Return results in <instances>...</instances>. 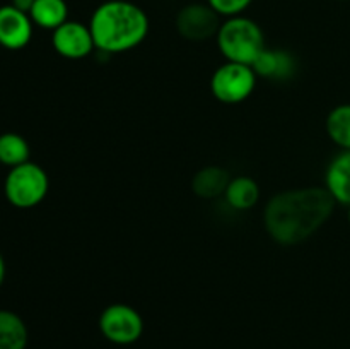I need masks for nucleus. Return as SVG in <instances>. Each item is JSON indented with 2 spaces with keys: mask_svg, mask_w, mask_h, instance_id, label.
<instances>
[{
  "mask_svg": "<svg viewBox=\"0 0 350 349\" xmlns=\"http://www.w3.org/2000/svg\"><path fill=\"white\" fill-rule=\"evenodd\" d=\"M335 205L337 202L325 187L291 188L269 198L263 226L279 245H299L332 218Z\"/></svg>",
  "mask_w": 350,
  "mask_h": 349,
  "instance_id": "1",
  "label": "nucleus"
},
{
  "mask_svg": "<svg viewBox=\"0 0 350 349\" xmlns=\"http://www.w3.org/2000/svg\"><path fill=\"white\" fill-rule=\"evenodd\" d=\"M96 50L115 55L137 48L149 33L146 10L129 0H106L96 7L91 21Z\"/></svg>",
  "mask_w": 350,
  "mask_h": 349,
  "instance_id": "2",
  "label": "nucleus"
},
{
  "mask_svg": "<svg viewBox=\"0 0 350 349\" xmlns=\"http://www.w3.org/2000/svg\"><path fill=\"white\" fill-rule=\"evenodd\" d=\"M215 40L222 57L236 64L253 65V62L267 48L262 27L243 14L222 21Z\"/></svg>",
  "mask_w": 350,
  "mask_h": 349,
  "instance_id": "3",
  "label": "nucleus"
},
{
  "mask_svg": "<svg viewBox=\"0 0 350 349\" xmlns=\"http://www.w3.org/2000/svg\"><path fill=\"white\" fill-rule=\"evenodd\" d=\"M48 187H50V180H48L46 171L40 164L27 161L19 166L10 168L3 190H5L7 201L14 207L31 209L43 202L48 194Z\"/></svg>",
  "mask_w": 350,
  "mask_h": 349,
  "instance_id": "4",
  "label": "nucleus"
},
{
  "mask_svg": "<svg viewBox=\"0 0 350 349\" xmlns=\"http://www.w3.org/2000/svg\"><path fill=\"white\" fill-rule=\"evenodd\" d=\"M256 77L252 65L226 62L215 68L211 77V92L215 99L226 105H236L252 96L255 91Z\"/></svg>",
  "mask_w": 350,
  "mask_h": 349,
  "instance_id": "5",
  "label": "nucleus"
},
{
  "mask_svg": "<svg viewBox=\"0 0 350 349\" xmlns=\"http://www.w3.org/2000/svg\"><path fill=\"white\" fill-rule=\"evenodd\" d=\"M99 331L113 344H133L142 335L144 320L130 305L113 303L103 310L99 317Z\"/></svg>",
  "mask_w": 350,
  "mask_h": 349,
  "instance_id": "6",
  "label": "nucleus"
},
{
  "mask_svg": "<svg viewBox=\"0 0 350 349\" xmlns=\"http://www.w3.org/2000/svg\"><path fill=\"white\" fill-rule=\"evenodd\" d=\"M176 31L181 38L188 41H207L217 36L221 27V16L208 3H187L176 14Z\"/></svg>",
  "mask_w": 350,
  "mask_h": 349,
  "instance_id": "7",
  "label": "nucleus"
},
{
  "mask_svg": "<svg viewBox=\"0 0 350 349\" xmlns=\"http://www.w3.org/2000/svg\"><path fill=\"white\" fill-rule=\"evenodd\" d=\"M51 44L60 57L68 60H81L94 51V40L89 24L67 21L53 31Z\"/></svg>",
  "mask_w": 350,
  "mask_h": 349,
  "instance_id": "8",
  "label": "nucleus"
},
{
  "mask_svg": "<svg viewBox=\"0 0 350 349\" xmlns=\"http://www.w3.org/2000/svg\"><path fill=\"white\" fill-rule=\"evenodd\" d=\"M33 36L29 14L16 9L12 3L0 7V44L7 50H21Z\"/></svg>",
  "mask_w": 350,
  "mask_h": 349,
  "instance_id": "9",
  "label": "nucleus"
},
{
  "mask_svg": "<svg viewBox=\"0 0 350 349\" xmlns=\"http://www.w3.org/2000/svg\"><path fill=\"white\" fill-rule=\"evenodd\" d=\"M325 188L337 204L350 205V151H342L330 161L325 173Z\"/></svg>",
  "mask_w": 350,
  "mask_h": 349,
  "instance_id": "10",
  "label": "nucleus"
},
{
  "mask_svg": "<svg viewBox=\"0 0 350 349\" xmlns=\"http://www.w3.org/2000/svg\"><path fill=\"white\" fill-rule=\"evenodd\" d=\"M231 173L222 166H205L195 173L191 180V190L200 198L221 197L228 190Z\"/></svg>",
  "mask_w": 350,
  "mask_h": 349,
  "instance_id": "11",
  "label": "nucleus"
},
{
  "mask_svg": "<svg viewBox=\"0 0 350 349\" xmlns=\"http://www.w3.org/2000/svg\"><path fill=\"white\" fill-rule=\"evenodd\" d=\"M253 70L258 77L265 79H287L293 75L296 64L294 58L284 50H270L265 48L253 62Z\"/></svg>",
  "mask_w": 350,
  "mask_h": 349,
  "instance_id": "12",
  "label": "nucleus"
},
{
  "mask_svg": "<svg viewBox=\"0 0 350 349\" xmlns=\"http://www.w3.org/2000/svg\"><path fill=\"white\" fill-rule=\"evenodd\" d=\"M29 17L36 26L55 31L68 21V5L65 0H34Z\"/></svg>",
  "mask_w": 350,
  "mask_h": 349,
  "instance_id": "13",
  "label": "nucleus"
},
{
  "mask_svg": "<svg viewBox=\"0 0 350 349\" xmlns=\"http://www.w3.org/2000/svg\"><path fill=\"white\" fill-rule=\"evenodd\" d=\"M226 202L236 211H248L260 201V187L252 177H234L224 194Z\"/></svg>",
  "mask_w": 350,
  "mask_h": 349,
  "instance_id": "14",
  "label": "nucleus"
},
{
  "mask_svg": "<svg viewBox=\"0 0 350 349\" xmlns=\"http://www.w3.org/2000/svg\"><path fill=\"white\" fill-rule=\"evenodd\" d=\"M27 327L10 310H0V349H26Z\"/></svg>",
  "mask_w": 350,
  "mask_h": 349,
  "instance_id": "15",
  "label": "nucleus"
},
{
  "mask_svg": "<svg viewBox=\"0 0 350 349\" xmlns=\"http://www.w3.org/2000/svg\"><path fill=\"white\" fill-rule=\"evenodd\" d=\"M325 127L332 142L342 151H350V103L335 106L328 113Z\"/></svg>",
  "mask_w": 350,
  "mask_h": 349,
  "instance_id": "16",
  "label": "nucleus"
},
{
  "mask_svg": "<svg viewBox=\"0 0 350 349\" xmlns=\"http://www.w3.org/2000/svg\"><path fill=\"white\" fill-rule=\"evenodd\" d=\"M29 144L23 135L5 132L0 135V163L9 168H16L29 161Z\"/></svg>",
  "mask_w": 350,
  "mask_h": 349,
  "instance_id": "17",
  "label": "nucleus"
},
{
  "mask_svg": "<svg viewBox=\"0 0 350 349\" xmlns=\"http://www.w3.org/2000/svg\"><path fill=\"white\" fill-rule=\"evenodd\" d=\"M253 0H207L208 5L215 10L221 17H234L241 16L250 7Z\"/></svg>",
  "mask_w": 350,
  "mask_h": 349,
  "instance_id": "18",
  "label": "nucleus"
},
{
  "mask_svg": "<svg viewBox=\"0 0 350 349\" xmlns=\"http://www.w3.org/2000/svg\"><path fill=\"white\" fill-rule=\"evenodd\" d=\"M33 2L34 0H12V5L16 7V9L23 10V12L29 14L31 7H33Z\"/></svg>",
  "mask_w": 350,
  "mask_h": 349,
  "instance_id": "19",
  "label": "nucleus"
},
{
  "mask_svg": "<svg viewBox=\"0 0 350 349\" xmlns=\"http://www.w3.org/2000/svg\"><path fill=\"white\" fill-rule=\"evenodd\" d=\"M3 279H5V262H3V257L0 253V286H2Z\"/></svg>",
  "mask_w": 350,
  "mask_h": 349,
  "instance_id": "20",
  "label": "nucleus"
},
{
  "mask_svg": "<svg viewBox=\"0 0 350 349\" xmlns=\"http://www.w3.org/2000/svg\"><path fill=\"white\" fill-rule=\"evenodd\" d=\"M347 218H349V224H350V205H349V216H347Z\"/></svg>",
  "mask_w": 350,
  "mask_h": 349,
  "instance_id": "21",
  "label": "nucleus"
},
{
  "mask_svg": "<svg viewBox=\"0 0 350 349\" xmlns=\"http://www.w3.org/2000/svg\"><path fill=\"white\" fill-rule=\"evenodd\" d=\"M340 2H347V0H340Z\"/></svg>",
  "mask_w": 350,
  "mask_h": 349,
  "instance_id": "22",
  "label": "nucleus"
}]
</instances>
